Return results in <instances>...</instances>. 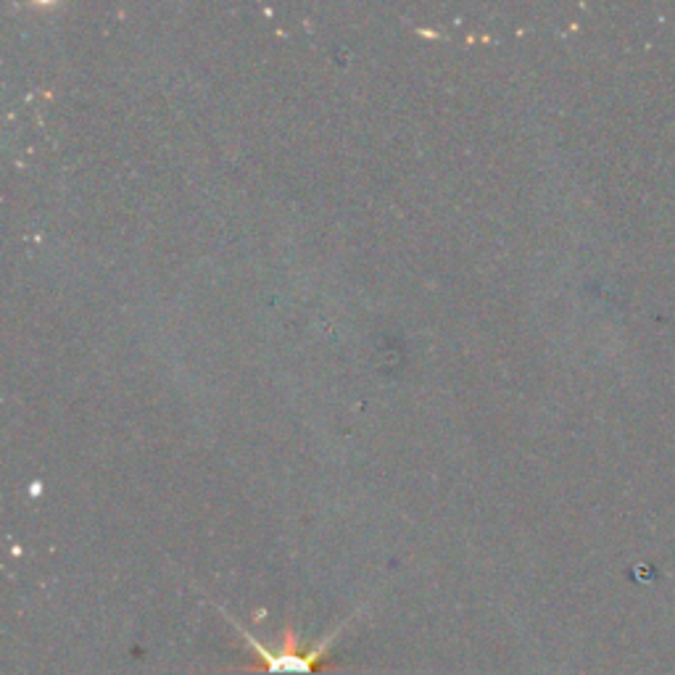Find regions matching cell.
<instances>
[{
  "mask_svg": "<svg viewBox=\"0 0 675 675\" xmlns=\"http://www.w3.org/2000/svg\"><path fill=\"white\" fill-rule=\"evenodd\" d=\"M243 638H245V646L256 654L259 657V665L253 667H243V671H251V673H264V675H320L322 671H325L328 663H325V654L330 649V636L328 642H320L314 646V649L309 652H301L299 649V636H295L293 631H285V638L283 644L278 646H264L259 638H253L249 631H243Z\"/></svg>",
  "mask_w": 675,
  "mask_h": 675,
  "instance_id": "1",
  "label": "cell"
}]
</instances>
